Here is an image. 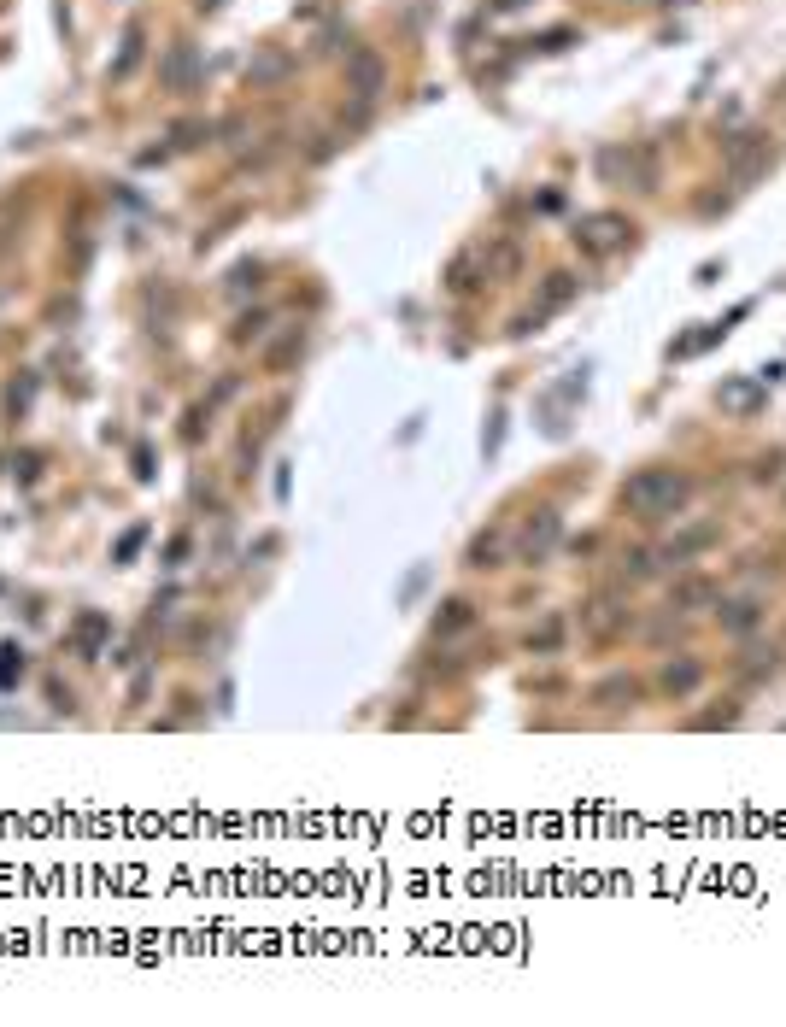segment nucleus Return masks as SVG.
<instances>
[{
	"label": "nucleus",
	"mask_w": 786,
	"mask_h": 1027,
	"mask_svg": "<svg viewBox=\"0 0 786 1027\" xmlns=\"http://www.w3.org/2000/svg\"><path fill=\"white\" fill-rule=\"evenodd\" d=\"M622 499H628V511H634L640 523H663V517H675V511L693 499V476H687V470H640Z\"/></svg>",
	"instance_id": "obj_1"
},
{
	"label": "nucleus",
	"mask_w": 786,
	"mask_h": 1027,
	"mask_svg": "<svg viewBox=\"0 0 786 1027\" xmlns=\"http://www.w3.org/2000/svg\"><path fill=\"white\" fill-rule=\"evenodd\" d=\"M769 135L763 130H745V135H734V147H728V171H734V182H757L763 171H769Z\"/></svg>",
	"instance_id": "obj_2"
},
{
	"label": "nucleus",
	"mask_w": 786,
	"mask_h": 1027,
	"mask_svg": "<svg viewBox=\"0 0 786 1027\" xmlns=\"http://www.w3.org/2000/svg\"><path fill=\"white\" fill-rule=\"evenodd\" d=\"M622 235H628V224H622L616 212H593V218H581V235H575V241H587L593 253H611Z\"/></svg>",
	"instance_id": "obj_3"
},
{
	"label": "nucleus",
	"mask_w": 786,
	"mask_h": 1027,
	"mask_svg": "<svg viewBox=\"0 0 786 1027\" xmlns=\"http://www.w3.org/2000/svg\"><path fill=\"white\" fill-rule=\"evenodd\" d=\"M347 83H352V94H358V100H376V94H382V83H388V71H382V59H376V53H352Z\"/></svg>",
	"instance_id": "obj_4"
},
{
	"label": "nucleus",
	"mask_w": 786,
	"mask_h": 1027,
	"mask_svg": "<svg viewBox=\"0 0 786 1027\" xmlns=\"http://www.w3.org/2000/svg\"><path fill=\"white\" fill-rule=\"evenodd\" d=\"M704 670L693 664V658H669L663 664V693H675V699H687V693H699Z\"/></svg>",
	"instance_id": "obj_5"
},
{
	"label": "nucleus",
	"mask_w": 786,
	"mask_h": 1027,
	"mask_svg": "<svg viewBox=\"0 0 786 1027\" xmlns=\"http://www.w3.org/2000/svg\"><path fill=\"white\" fill-rule=\"evenodd\" d=\"M669 605H675V611H710V605H716V587L699 581V576H687V581H675Z\"/></svg>",
	"instance_id": "obj_6"
},
{
	"label": "nucleus",
	"mask_w": 786,
	"mask_h": 1027,
	"mask_svg": "<svg viewBox=\"0 0 786 1027\" xmlns=\"http://www.w3.org/2000/svg\"><path fill=\"white\" fill-rule=\"evenodd\" d=\"M552 540H558V517H552V511L528 517V529H523V552H528V558H546V552H552Z\"/></svg>",
	"instance_id": "obj_7"
},
{
	"label": "nucleus",
	"mask_w": 786,
	"mask_h": 1027,
	"mask_svg": "<svg viewBox=\"0 0 786 1027\" xmlns=\"http://www.w3.org/2000/svg\"><path fill=\"white\" fill-rule=\"evenodd\" d=\"M716 535H722L716 523H699V529H687V535H681L675 546H669V564H687V558H693V552H704V546H710Z\"/></svg>",
	"instance_id": "obj_8"
},
{
	"label": "nucleus",
	"mask_w": 786,
	"mask_h": 1027,
	"mask_svg": "<svg viewBox=\"0 0 786 1027\" xmlns=\"http://www.w3.org/2000/svg\"><path fill=\"white\" fill-rule=\"evenodd\" d=\"M722 628H728V634H751V628H757V599H734V605H722Z\"/></svg>",
	"instance_id": "obj_9"
},
{
	"label": "nucleus",
	"mask_w": 786,
	"mask_h": 1027,
	"mask_svg": "<svg viewBox=\"0 0 786 1027\" xmlns=\"http://www.w3.org/2000/svg\"><path fill=\"white\" fill-rule=\"evenodd\" d=\"M288 71H294V59H288V53H264V59L253 65V71H247V77H253V83H282Z\"/></svg>",
	"instance_id": "obj_10"
},
{
	"label": "nucleus",
	"mask_w": 786,
	"mask_h": 1027,
	"mask_svg": "<svg viewBox=\"0 0 786 1027\" xmlns=\"http://www.w3.org/2000/svg\"><path fill=\"white\" fill-rule=\"evenodd\" d=\"M616 699L634 705V699H640V681H634V675H611V681L599 687V705H616Z\"/></svg>",
	"instance_id": "obj_11"
},
{
	"label": "nucleus",
	"mask_w": 786,
	"mask_h": 1027,
	"mask_svg": "<svg viewBox=\"0 0 786 1027\" xmlns=\"http://www.w3.org/2000/svg\"><path fill=\"white\" fill-rule=\"evenodd\" d=\"M722 405H728V411H757V405H763V388H757V382H740V388H722Z\"/></svg>",
	"instance_id": "obj_12"
},
{
	"label": "nucleus",
	"mask_w": 786,
	"mask_h": 1027,
	"mask_svg": "<svg viewBox=\"0 0 786 1027\" xmlns=\"http://www.w3.org/2000/svg\"><path fill=\"white\" fill-rule=\"evenodd\" d=\"M165 77H171V89H188V83H194V47H176L171 65H165Z\"/></svg>",
	"instance_id": "obj_13"
},
{
	"label": "nucleus",
	"mask_w": 786,
	"mask_h": 1027,
	"mask_svg": "<svg viewBox=\"0 0 786 1027\" xmlns=\"http://www.w3.org/2000/svg\"><path fill=\"white\" fill-rule=\"evenodd\" d=\"M458 628H470V605H464V599H458V605H446V611L435 617V634H458Z\"/></svg>",
	"instance_id": "obj_14"
},
{
	"label": "nucleus",
	"mask_w": 786,
	"mask_h": 1027,
	"mask_svg": "<svg viewBox=\"0 0 786 1027\" xmlns=\"http://www.w3.org/2000/svg\"><path fill=\"white\" fill-rule=\"evenodd\" d=\"M569 294H575V276H552V288H546V312H552V306H564Z\"/></svg>",
	"instance_id": "obj_15"
},
{
	"label": "nucleus",
	"mask_w": 786,
	"mask_h": 1027,
	"mask_svg": "<svg viewBox=\"0 0 786 1027\" xmlns=\"http://www.w3.org/2000/svg\"><path fill=\"white\" fill-rule=\"evenodd\" d=\"M493 6H499V12H511V6H523V0H493Z\"/></svg>",
	"instance_id": "obj_16"
}]
</instances>
